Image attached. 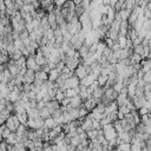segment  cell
I'll use <instances>...</instances> for the list:
<instances>
[{
    "label": "cell",
    "mask_w": 151,
    "mask_h": 151,
    "mask_svg": "<svg viewBox=\"0 0 151 151\" xmlns=\"http://www.w3.org/2000/svg\"><path fill=\"white\" fill-rule=\"evenodd\" d=\"M107 79H109V76H107V74H103V73H100V74L97 77V81H98L99 86H105Z\"/></svg>",
    "instance_id": "1f68e13d"
},
{
    "label": "cell",
    "mask_w": 151,
    "mask_h": 151,
    "mask_svg": "<svg viewBox=\"0 0 151 151\" xmlns=\"http://www.w3.org/2000/svg\"><path fill=\"white\" fill-rule=\"evenodd\" d=\"M131 139H132V134L130 132H126V131L118 132V140H119V143H131Z\"/></svg>",
    "instance_id": "4fadbf2b"
},
{
    "label": "cell",
    "mask_w": 151,
    "mask_h": 151,
    "mask_svg": "<svg viewBox=\"0 0 151 151\" xmlns=\"http://www.w3.org/2000/svg\"><path fill=\"white\" fill-rule=\"evenodd\" d=\"M86 133H87L88 139H93V138H97V136H98V130H96V129H90V130L86 131Z\"/></svg>",
    "instance_id": "8d00e7d4"
},
{
    "label": "cell",
    "mask_w": 151,
    "mask_h": 151,
    "mask_svg": "<svg viewBox=\"0 0 151 151\" xmlns=\"http://www.w3.org/2000/svg\"><path fill=\"white\" fill-rule=\"evenodd\" d=\"M0 147H1V142H0Z\"/></svg>",
    "instance_id": "e7e4bbea"
},
{
    "label": "cell",
    "mask_w": 151,
    "mask_h": 151,
    "mask_svg": "<svg viewBox=\"0 0 151 151\" xmlns=\"http://www.w3.org/2000/svg\"><path fill=\"white\" fill-rule=\"evenodd\" d=\"M104 92H105V87H104V86H98V87L92 92V97H93L94 99H97L98 103H100V101H101V98H103V96H104Z\"/></svg>",
    "instance_id": "9a60e30c"
},
{
    "label": "cell",
    "mask_w": 151,
    "mask_h": 151,
    "mask_svg": "<svg viewBox=\"0 0 151 151\" xmlns=\"http://www.w3.org/2000/svg\"><path fill=\"white\" fill-rule=\"evenodd\" d=\"M117 96H118V92L113 87H107V88H105L104 96L101 98V103H104L105 105H107L109 103L114 101L117 99Z\"/></svg>",
    "instance_id": "6da1fadb"
},
{
    "label": "cell",
    "mask_w": 151,
    "mask_h": 151,
    "mask_svg": "<svg viewBox=\"0 0 151 151\" xmlns=\"http://www.w3.org/2000/svg\"><path fill=\"white\" fill-rule=\"evenodd\" d=\"M79 144H80V138H79V134H77V136H74V137H72V138H71L70 145H72V146L77 147Z\"/></svg>",
    "instance_id": "ab89813d"
},
{
    "label": "cell",
    "mask_w": 151,
    "mask_h": 151,
    "mask_svg": "<svg viewBox=\"0 0 151 151\" xmlns=\"http://www.w3.org/2000/svg\"><path fill=\"white\" fill-rule=\"evenodd\" d=\"M5 140H6V143L9 144V145H15L17 143L21 142V138L17 134V132H11V134H9L7 138H5Z\"/></svg>",
    "instance_id": "5bb4252c"
},
{
    "label": "cell",
    "mask_w": 151,
    "mask_h": 151,
    "mask_svg": "<svg viewBox=\"0 0 151 151\" xmlns=\"http://www.w3.org/2000/svg\"><path fill=\"white\" fill-rule=\"evenodd\" d=\"M149 46H151V38L149 39Z\"/></svg>",
    "instance_id": "6125c7cd"
},
{
    "label": "cell",
    "mask_w": 151,
    "mask_h": 151,
    "mask_svg": "<svg viewBox=\"0 0 151 151\" xmlns=\"http://www.w3.org/2000/svg\"><path fill=\"white\" fill-rule=\"evenodd\" d=\"M88 73H91V66H90V65H85V64H79L78 67H77L76 71H74V74H76L79 79L85 78Z\"/></svg>",
    "instance_id": "52a82bcc"
},
{
    "label": "cell",
    "mask_w": 151,
    "mask_h": 151,
    "mask_svg": "<svg viewBox=\"0 0 151 151\" xmlns=\"http://www.w3.org/2000/svg\"><path fill=\"white\" fill-rule=\"evenodd\" d=\"M46 107H47V109L51 111V113H52L53 111L60 109V101H58L57 99H52V100H50V101L46 103Z\"/></svg>",
    "instance_id": "d6986e66"
},
{
    "label": "cell",
    "mask_w": 151,
    "mask_h": 151,
    "mask_svg": "<svg viewBox=\"0 0 151 151\" xmlns=\"http://www.w3.org/2000/svg\"><path fill=\"white\" fill-rule=\"evenodd\" d=\"M147 58H151V46H150V52H149V57Z\"/></svg>",
    "instance_id": "94428289"
},
{
    "label": "cell",
    "mask_w": 151,
    "mask_h": 151,
    "mask_svg": "<svg viewBox=\"0 0 151 151\" xmlns=\"http://www.w3.org/2000/svg\"><path fill=\"white\" fill-rule=\"evenodd\" d=\"M85 11H86V9L84 8V6H83L81 4H79V5L76 6V14H77V17H80Z\"/></svg>",
    "instance_id": "7bdbcfd3"
},
{
    "label": "cell",
    "mask_w": 151,
    "mask_h": 151,
    "mask_svg": "<svg viewBox=\"0 0 151 151\" xmlns=\"http://www.w3.org/2000/svg\"><path fill=\"white\" fill-rule=\"evenodd\" d=\"M98 104V100L97 99H94L93 97H92V94H90L85 100H83V106L90 112V111H92L94 107H96V105Z\"/></svg>",
    "instance_id": "ba28073f"
},
{
    "label": "cell",
    "mask_w": 151,
    "mask_h": 151,
    "mask_svg": "<svg viewBox=\"0 0 151 151\" xmlns=\"http://www.w3.org/2000/svg\"><path fill=\"white\" fill-rule=\"evenodd\" d=\"M65 66H66V65H65V63L61 60V61H59V63L57 64V67H55V68H57V70H58V71L61 73V71L65 68Z\"/></svg>",
    "instance_id": "681fc988"
},
{
    "label": "cell",
    "mask_w": 151,
    "mask_h": 151,
    "mask_svg": "<svg viewBox=\"0 0 151 151\" xmlns=\"http://www.w3.org/2000/svg\"><path fill=\"white\" fill-rule=\"evenodd\" d=\"M116 111H118V104H117V101L114 100V101H111V103H109V104L106 105L105 114H110V113L116 112Z\"/></svg>",
    "instance_id": "44dd1931"
},
{
    "label": "cell",
    "mask_w": 151,
    "mask_h": 151,
    "mask_svg": "<svg viewBox=\"0 0 151 151\" xmlns=\"http://www.w3.org/2000/svg\"><path fill=\"white\" fill-rule=\"evenodd\" d=\"M143 60V57L137 54V53H132V55L130 57V65H134V64H140Z\"/></svg>",
    "instance_id": "cb8c5ba5"
},
{
    "label": "cell",
    "mask_w": 151,
    "mask_h": 151,
    "mask_svg": "<svg viewBox=\"0 0 151 151\" xmlns=\"http://www.w3.org/2000/svg\"><path fill=\"white\" fill-rule=\"evenodd\" d=\"M79 54H80V58H84V57H86L88 53H90V46L88 45H86V44H84L79 50Z\"/></svg>",
    "instance_id": "83f0119b"
},
{
    "label": "cell",
    "mask_w": 151,
    "mask_h": 151,
    "mask_svg": "<svg viewBox=\"0 0 151 151\" xmlns=\"http://www.w3.org/2000/svg\"><path fill=\"white\" fill-rule=\"evenodd\" d=\"M26 67L29 70H33L34 72L40 71V65H38V63L35 61V58L32 55L26 58Z\"/></svg>",
    "instance_id": "9c48e42d"
},
{
    "label": "cell",
    "mask_w": 151,
    "mask_h": 151,
    "mask_svg": "<svg viewBox=\"0 0 151 151\" xmlns=\"http://www.w3.org/2000/svg\"><path fill=\"white\" fill-rule=\"evenodd\" d=\"M80 85V79L74 74V76H72V77H70V78H67L66 80H65V83H64V85L60 87V90H63V91H66L67 88H73V87H78Z\"/></svg>",
    "instance_id": "8992f818"
},
{
    "label": "cell",
    "mask_w": 151,
    "mask_h": 151,
    "mask_svg": "<svg viewBox=\"0 0 151 151\" xmlns=\"http://www.w3.org/2000/svg\"><path fill=\"white\" fill-rule=\"evenodd\" d=\"M26 125H27L28 129L38 130V129L44 127V125H45V119H42L40 116H39V117H35V118H28Z\"/></svg>",
    "instance_id": "3957f363"
},
{
    "label": "cell",
    "mask_w": 151,
    "mask_h": 151,
    "mask_svg": "<svg viewBox=\"0 0 151 151\" xmlns=\"http://www.w3.org/2000/svg\"><path fill=\"white\" fill-rule=\"evenodd\" d=\"M68 106H71V107H76V109H80V107L83 106V99H81V97H80L79 94L76 96V97H72Z\"/></svg>",
    "instance_id": "e0dca14e"
},
{
    "label": "cell",
    "mask_w": 151,
    "mask_h": 151,
    "mask_svg": "<svg viewBox=\"0 0 151 151\" xmlns=\"http://www.w3.org/2000/svg\"><path fill=\"white\" fill-rule=\"evenodd\" d=\"M131 111L127 109V106L126 105H122V106H118V111H117V113H118V119H123L127 113H130Z\"/></svg>",
    "instance_id": "7402d4cb"
},
{
    "label": "cell",
    "mask_w": 151,
    "mask_h": 151,
    "mask_svg": "<svg viewBox=\"0 0 151 151\" xmlns=\"http://www.w3.org/2000/svg\"><path fill=\"white\" fill-rule=\"evenodd\" d=\"M20 124H21V123H20V120H19V118L17 117L15 113H12V114L6 119V122H5L6 127L9 129L12 132H15L17 129H18V126H19Z\"/></svg>",
    "instance_id": "7a4b0ae2"
},
{
    "label": "cell",
    "mask_w": 151,
    "mask_h": 151,
    "mask_svg": "<svg viewBox=\"0 0 151 151\" xmlns=\"http://www.w3.org/2000/svg\"><path fill=\"white\" fill-rule=\"evenodd\" d=\"M133 52L142 55L143 59H144V45L143 44H138V45H134L133 46Z\"/></svg>",
    "instance_id": "d6a6232c"
},
{
    "label": "cell",
    "mask_w": 151,
    "mask_h": 151,
    "mask_svg": "<svg viewBox=\"0 0 151 151\" xmlns=\"http://www.w3.org/2000/svg\"><path fill=\"white\" fill-rule=\"evenodd\" d=\"M127 94H129V98H133L136 96V88H137V81H131L127 86Z\"/></svg>",
    "instance_id": "ffe728a7"
},
{
    "label": "cell",
    "mask_w": 151,
    "mask_h": 151,
    "mask_svg": "<svg viewBox=\"0 0 151 151\" xmlns=\"http://www.w3.org/2000/svg\"><path fill=\"white\" fill-rule=\"evenodd\" d=\"M101 129H103V131H104V136H105V138H106L109 142L118 137V132L116 131L113 124L104 125V126H101Z\"/></svg>",
    "instance_id": "277c9868"
},
{
    "label": "cell",
    "mask_w": 151,
    "mask_h": 151,
    "mask_svg": "<svg viewBox=\"0 0 151 151\" xmlns=\"http://www.w3.org/2000/svg\"><path fill=\"white\" fill-rule=\"evenodd\" d=\"M143 15L146 18V19H151V8L149 6L144 7L143 8Z\"/></svg>",
    "instance_id": "f6af8a7d"
},
{
    "label": "cell",
    "mask_w": 151,
    "mask_h": 151,
    "mask_svg": "<svg viewBox=\"0 0 151 151\" xmlns=\"http://www.w3.org/2000/svg\"><path fill=\"white\" fill-rule=\"evenodd\" d=\"M34 79H35V72H34L33 70L27 68L26 73L24 74V83H29V84H32V83L34 81ZM24 83H22V84H24Z\"/></svg>",
    "instance_id": "2e32d148"
},
{
    "label": "cell",
    "mask_w": 151,
    "mask_h": 151,
    "mask_svg": "<svg viewBox=\"0 0 151 151\" xmlns=\"http://www.w3.org/2000/svg\"><path fill=\"white\" fill-rule=\"evenodd\" d=\"M117 149L119 151H131V143H119Z\"/></svg>",
    "instance_id": "e575fe53"
},
{
    "label": "cell",
    "mask_w": 151,
    "mask_h": 151,
    "mask_svg": "<svg viewBox=\"0 0 151 151\" xmlns=\"http://www.w3.org/2000/svg\"><path fill=\"white\" fill-rule=\"evenodd\" d=\"M101 4H103V5H110V0H103Z\"/></svg>",
    "instance_id": "680465c9"
},
{
    "label": "cell",
    "mask_w": 151,
    "mask_h": 151,
    "mask_svg": "<svg viewBox=\"0 0 151 151\" xmlns=\"http://www.w3.org/2000/svg\"><path fill=\"white\" fill-rule=\"evenodd\" d=\"M11 132H12V131H11L9 129H7V127H5V129H4V131L1 132V134H2V137H4V139H5V138H7V137H8L9 134H11Z\"/></svg>",
    "instance_id": "816d5d0a"
},
{
    "label": "cell",
    "mask_w": 151,
    "mask_h": 151,
    "mask_svg": "<svg viewBox=\"0 0 151 151\" xmlns=\"http://www.w3.org/2000/svg\"><path fill=\"white\" fill-rule=\"evenodd\" d=\"M40 70H41V71H44V72H47V73H48V72L51 71V68H50V66H48V63H47V64L41 65V66H40Z\"/></svg>",
    "instance_id": "f5cc1de1"
},
{
    "label": "cell",
    "mask_w": 151,
    "mask_h": 151,
    "mask_svg": "<svg viewBox=\"0 0 151 151\" xmlns=\"http://www.w3.org/2000/svg\"><path fill=\"white\" fill-rule=\"evenodd\" d=\"M57 125H59L57 122H55V119L54 118H52V117H48V118H46L45 119V127H47L48 130H52V129H54Z\"/></svg>",
    "instance_id": "603a6c76"
},
{
    "label": "cell",
    "mask_w": 151,
    "mask_h": 151,
    "mask_svg": "<svg viewBox=\"0 0 151 151\" xmlns=\"http://www.w3.org/2000/svg\"><path fill=\"white\" fill-rule=\"evenodd\" d=\"M5 122H6V120H5L4 118H1V117H0V126H1V125H4V124H5Z\"/></svg>",
    "instance_id": "91938a15"
},
{
    "label": "cell",
    "mask_w": 151,
    "mask_h": 151,
    "mask_svg": "<svg viewBox=\"0 0 151 151\" xmlns=\"http://www.w3.org/2000/svg\"><path fill=\"white\" fill-rule=\"evenodd\" d=\"M97 77L98 76H96V74H93L92 72L91 73H88L85 78H83V79H80V85H84V86H90L92 83H94L96 80H97Z\"/></svg>",
    "instance_id": "30bf717a"
},
{
    "label": "cell",
    "mask_w": 151,
    "mask_h": 151,
    "mask_svg": "<svg viewBox=\"0 0 151 151\" xmlns=\"http://www.w3.org/2000/svg\"><path fill=\"white\" fill-rule=\"evenodd\" d=\"M139 116H144V114H147V113H150L149 112V110H147V107L146 106H143V107H140L139 109Z\"/></svg>",
    "instance_id": "f907efd6"
},
{
    "label": "cell",
    "mask_w": 151,
    "mask_h": 151,
    "mask_svg": "<svg viewBox=\"0 0 151 151\" xmlns=\"http://www.w3.org/2000/svg\"><path fill=\"white\" fill-rule=\"evenodd\" d=\"M39 116H40L42 119H46V118L51 117V111L45 106V107L40 109V111H39Z\"/></svg>",
    "instance_id": "836d02e7"
},
{
    "label": "cell",
    "mask_w": 151,
    "mask_h": 151,
    "mask_svg": "<svg viewBox=\"0 0 151 151\" xmlns=\"http://www.w3.org/2000/svg\"><path fill=\"white\" fill-rule=\"evenodd\" d=\"M112 87H113V88L119 93V92H122V91L124 90V87H126V86H125L123 83H120V81H116V83H114V85H113Z\"/></svg>",
    "instance_id": "74e56055"
},
{
    "label": "cell",
    "mask_w": 151,
    "mask_h": 151,
    "mask_svg": "<svg viewBox=\"0 0 151 151\" xmlns=\"http://www.w3.org/2000/svg\"><path fill=\"white\" fill-rule=\"evenodd\" d=\"M79 120H80V127H81L84 131H87V130L92 129V120H93V119H91L88 116H86L85 118H81V119H79Z\"/></svg>",
    "instance_id": "7c38bea8"
},
{
    "label": "cell",
    "mask_w": 151,
    "mask_h": 151,
    "mask_svg": "<svg viewBox=\"0 0 151 151\" xmlns=\"http://www.w3.org/2000/svg\"><path fill=\"white\" fill-rule=\"evenodd\" d=\"M51 117L54 118L55 120H58L59 118H61V117H63V111H61V109H58V110L53 111V112L51 113Z\"/></svg>",
    "instance_id": "f35d334b"
},
{
    "label": "cell",
    "mask_w": 151,
    "mask_h": 151,
    "mask_svg": "<svg viewBox=\"0 0 151 151\" xmlns=\"http://www.w3.org/2000/svg\"><path fill=\"white\" fill-rule=\"evenodd\" d=\"M117 2H118V0H110V6H111V7H113Z\"/></svg>",
    "instance_id": "6f0895ef"
},
{
    "label": "cell",
    "mask_w": 151,
    "mask_h": 151,
    "mask_svg": "<svg viewBox=\"0 0 151 151\" xmlns=\"http://www.w3.org/2000/svg\"><path fill=\"white\" fill-rule=\"evenodd\" d=\"M117 13H118L119 17L122 18V20H127L129 17H130V14H131V11H130V9H126V8H123V9H120V11L117 12Z\"/></svg>",
    "instance_id": "4dcf8cb0"
},
{
    "label": "cell",
    "mask_w": 151,
    "mask_h": 151,
    "mask_svg": "<svg viewBox=\"0 0 151 151\" xmlns=\"http://www.w3.org/2000/svg\"><path fill=\"white\" fill-rule=\"evenodd\" d=\"M143 146L140 144H131V151H142Z\"/></svg>",
    "instance_id": "c3c4849f"
},
{
    "label": "cell",
    "mask_w": 151,
    "mask_h": 151,
    "mask_svg": "<svg viewBox=\"0 0 151 151\" xmlns=\"http://www.w3.org/2000/svg\"><path fill=\"white\" fill-rule=\"evenodd\" d=\"M132 101H133V105H134V107H136V110H139L140 107H143V106H145V104H146V98L144 97V96H134L133 98H132Z\"/></svg>",
    "instance_id": "8fae6325"
},
{
    "label": "cell",
    "mask_w": 151,
    "mask_h": 151,
    "mask_svg": "<svg viewBox=\"0 0 151 151\" xmlns=\"http://www.w3.org/2000/svg\"><path fill=\"white\" fill-rule=\"evenodd\" d=\"M59 77H60V72L57 68H52L48 72V80H51V81H55Z\"/></svg>",
    "instance_id": "d4e9b609"
},
{
    "label": "cell",
    "mask_w": 151,
    "mask_h": 151,
    "mask_svg": "<svg viewBox=\"0 0 151 151\" xmlns=\"http://www.w3.org/2000/svg\"><path fill=\"white\" fill-rule=\"evenodd\" d=\"M79 94V86L78 87H73V88H67L65 91V96L68 97V98H72V97H76Z\"/></svg>",
    "instance_id": "484cf974"
},
{
    "label": "cell",
    "mask_w": 151,
    "mask_h": 151,
    "mask_svg": "<svg viewBox=\"0 0 151 151\" xmlns=\"http://www.w3.org/2000/svg\"><path fill=\"white\" fill-rule=\"evenodd\" d=\"M88 114V111L84 107V106H81L80 109H79V119H81V118H85L86 116Z\"/></svg>",
    "instance_id": "bcb514c9"
},
{
    "label": "cell",
    "mask_w": 151,
    "mask_h": 151,
    "mask_svg": "<svg viewBox=\"0 0 151 151\" xmlns=\"http://www.w3.org/2000/svg\"><path fill=\"white\" fill-rule=\"evenodd\" d=\"M46 106V103L44 101V100H40V101H38V105H37V107L40 110V109H42V107H45Z\"/></svg>",
    "instance_id": "11a10c76"
},
{
    "label": "cell",
    "mask_w": 151,
    "mask_h": 151,
    "mask_svg": "<svg viewBox=\"0 0 151 151\" xmlns=\"http://www.w3.org/2000/svg\"><path fill=\"white\" fill-rule=\"evenodd\" d=\"M14 46H15V48L17 50H19V51H21V48H24L25 47V45H24V42L21 41V39H17V40H14Z\"/></svg>",
    "instance_id": "ee69618b"
},
{
    "label": "cell",
    "mask_w": 151,
    "mask_h": 151,
    "mask_svg": "<svg viewBox=\"0 0 151 151\" xmlns=\"http://www.w3.org/2000/svg\"><path fill=\"white\" fill-rule=\"evenodd\" d=\"M147 6H149V7H150V8H151V1H150V2H149V4H147Z\"/></svg>",
    "instance_id": "be15d7a7"
},
{
    "label": "cell",
    "mask_w": 151,
    "mask_h": 151,
    "mask_svg": "<svg viewBox=\"0 0 151 151\" xmlns=\"http://www.w3.org/2000/svg\"><path fill=\"white\" fill-rule=\"evenodd\" d=\"M92 129H96V130H99V129H101V124H100V120L93 119V120H92Z\"/></svg>",
    "instance_id": "7dc6e473"
},
{
    "label": "cell",
    "mask_w": 151,
    "mask_h": 151,
    "mask_svg": "<svg viewBox=\"0 0 151 151\" xmlns=\"http://www.w3.org/2000/svg\"><path fill=\"white\" fill-rule=\"evenodd\" d=\"M47 20H48V24L51 26L52 29H55L58 28V22H57V17L54 15L53 12H48L47 13Z\"/></svg>",
    "instance_id": "ac0fdd59"
},
{
    "label": "cell",
    "mask_w": 151,
    "mask_h": 151,
    "mask_svg": "<svg viewBox=\"0 0 151 151\" xmlns=\"http://www.w3.org/2000/svg\"><path fill=\"white\" fill-rule=\"evenodd\" d=\"M15 114H17V117L19 118V120H20V123H21V124H26V123H27V120H28V114H27V111L17 112Z\"/></svg>",
    "instance_id": "4316f807"
},
{
    "label": "cell",
    "mask_w": 151,
    "mask_h": 151,
    "mask_svg": "<svg viewBox=\"0 0 151 151\" xmlns=\"http://www.w3.org/2000/svg\"><path fill=\"white\" fill-rule=\"evenodd\" d=\"M66 1H67V0H53V4H54L55 6H58V7H61Z\"/></svg>",
    "instance_id": "db71d44e"
},
{
    "label": "cell",
    "mask_w": 151,
    "mask_h": 151,
    "mask_svg": "<svg viewBox=\"0 0 151 151\" xmlns=\"http://www.w3.org/2000/svg\"><path fill=\"white\" fill-rule=\"evenodd\" d=\"M65 97H66V96H65V91H63V90L59 88V90L57 91V94H55V98H54V99H57L58 101H61Z\"/></svg>",
    "instance_id": "b9f144b4"
},
{
    "label": "cell",
    "mask_w": 151,
    "mask_h": 151,
    "mask_svg": "<svg viewBox=\"0 0 151 151\" xmlns=\"http://www.w3.org/2000/svg\"><path fill=\"white\" fill-rule=\"evenodd\" d=\"M136 5H137V1H136V0H125V2H124V8L132 11V8H133Z\"/></svg>",
    "instance_id": "d590c367"
},
{
    "label": "cell",
    "mask_w": 151,
    "mask_h": 151,
    "mask_svg": "<svg viewBox=\"0 0 151 151\" xmlns=\"http://www.w3.org/2000/svg\"><path fill=\"white\" fill-rule=\"evenodd\" d=\"M112 124H113V126H114V129H116L117 132H122L123 131V125H122V120L120 119H117Z\"/></svg>",
    "instance_id": "60d3db41"
},
{
    "label": "cell",
    "mask_w": 151,
    "mask_h": 151,
    "mask_svg": "<svg viewBox=\"0 0 151 151\" xmlns=\"http://www.w3.org/2000/svg\"><path fill=\"white\" fill-rule=\"evenodd\" d=\"M35 79H40L42 81H46V80H48V73L40 70V71L35 72Z\"/></svg>",
    "instance_id": "f1b7e54d"
},
{
    "label": "cell",
    "mask_w": 151,
    "mask_h": 151,
    "mask_svg": "<svg viewBox=\"0 0 151 151\" xmlns=\"http://www.w3.org/2000/svg\"><path fill=\"white\" fill-rule=\"evenodd\" d=\"M39 109L38 107H29L27 110V114H28V118H35V117H39Z\"/></svg>",
    "instance_id": "f546056e"
},
{
    "label": "cell",
    "mask_w": 151,
    "mask_h": 151,
    "mask_svg": "<svg viewBox=\"0 0 151 151\" xmlns=\"http://www.w3.org/2000/svg\"><path fill=\"white\" fill-rule=\"evenodd\" d=\"M145 106L147 107V110H149V112L151 113V99H150V100H146V104H145Z\"/></svg>",
    "instance_id": "9f6ffc18"
},
{
    "label": "cell",
    "mask_w": 151,
    "mask_h": 151,
    "mask_svg": "<svg viewBox=\"0 0 151 151\" xmlns=\"http://www.w3.org/2000/svg\"><path fill=\"white\" fill-rule=\"evenodd\" d=\"M83 29V25L79 20V18H74L72 21L67 22V31L71 34H77Z\"/></svg>",
    "instance_id": "5b68a950"
}]
</instances>
